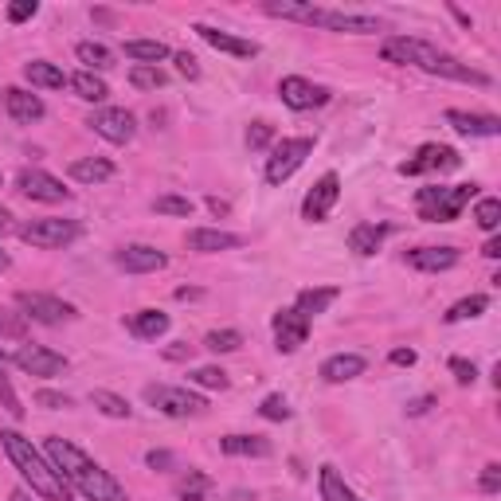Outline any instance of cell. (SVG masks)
I'll return each instance as SVG.
<instances>
[{"label": "cell", "instance_id": "cell-1", "mask_svg": "<svg viewBox=\"0 0 501 501\" xmlns=\"http://www.w3.org/2000/svg\"><path fill=\"white\" fill-rule=\"evenodd\" d=\"M44 455H47V463L63 474V482H71L87 501H129L126 490L118 486L114 474L102 470L95 458H87L75 443L59 439V435H51V439L44 443Z\"/></svg>", "mask_w": 501, "mask_h": 501}, {"label": "cell", "instance_id": "cell-2", "mask_svg": "<svg viewBox=\"0 0 501 501\" xmlns=\"http://www.w3.org/2000/svg\"><path fill=\"white\" fill-rule=\"evenodd\" d=\"M380 56L388 63H412V67L427 71V75H439V78H455V83H474V87H490V75L466 67V63H458L455 56H446V51L431 47L427 39H407V36H392L384 39V47H380Z\"/></svg>", "mask_w": 501, "mask_h": 501}, {"label": "cell", "instance_id": "cell-3", "mask_svg": "<svg viewBox=\"0 0 501 501\" xmlns=\"http://www.w3.org/2000/svg\"><path fill=\"white\" fill-rule=\"evenodd\" d=\"M0 446H5L8 463L20 470V478L28 482L44 501H75L67 482H63V474L47 463V455L36 451L32 439H24L20 431H0Z\"/></svg>", "mask_w": 501, "mask_h": 501}, {"label": "cell", "instance_id": "cell-4", "mask_svg": "<svg viewBox=\"0 0 501 501\" xmlns=\"http://www.w3.org/2000/svg\"><path fill=\"white\" fill-rule=\"evenodd\" d=\"M478 196V184H451V189H419L415 212L427 223H451L463 216V208Z\"/></svg>", "mask_w": 501, "mask_h": 501}, {"label": "cell", "instance_id": "cell-5", "mask_svg": "<svg viewBox=\"0 0 501 501\" xmlns=\"http://www.w3.org/2000/svg\"><path fill=\"white\" fill-rule=\"evenodd\" d=\"M145 404H153L161 415L169 419H192L208 412V400L189 388H173V384H149L145 388Z\"/></svg>", "mask_w": 501, "mask_h": 501}, {"label": "cell", "instance_id": "cell-6", "mask_svg": "<svg viewBox=\"0 0 501 501\" xmlns=\"http://www.w3.org/2000/svg\"><path fill=\"white\" fill-rule=\"evenodd\" d=\"M313 153V138H282L267 157V184H282L306 165V157Z\"/></svg>", "mask_w": 501, "mask_h": 501}, {"label": "cell", "instance_id": "cell-7", "mask_svg": "<svg viewBox=\"0 0 501 501\" xmlns=\"http://www.w3.org/2000/svg\"><path fill=\"white\" fill-rule=\"evenodd\" d=\"M16 310L28 322H39V325H63V322L75 318V306H67L63 298L32 294V290H20V294H16Z\"/></svg>", "mask_w": 501, "mask_h": 501}, {"label": "cell", "instance_id": "cell-8", "mask_svg": "<svg viewBox=\"0 0 501 501\" xmlns=\"http://www.w3.org/2000/svg\"><path fill=\"white\" fill-rule=\"evenodd\" d=\"M20 240L32 247L56 250V247H67L78 240V223L75 220H28L20 228Z\"/></svg>", "mask_w": 501, "mask_h": 501}, {"label": "cell", "instance_id": "cell-9", "mask_svg": "<svg viewBox=\"0 0 501 501\" xmlns=\"http://www.w3.org/2000/svg\"><path fill=\"white\" fill-rule=\"evenodd\" d=\"M87 126L95 129L98 138H107L110 145H129V141H134V134H138V118L129 114V110H122V107H102V110H95Z\"/></svg>", "mask_w": 501, "mask_h": 501}, {"label": "cell", "instance_id": "cell-10", "mask_svg": "<svg viewBox=\"0 0 501 501\" xmlns=\"http://www.w3.org/2000/svg\"><path fill=\"white\" fill-rule=\"evenodd\" d=\"M16 189L28 196V200H44V204H67L71 189H63V180H56L44 169H24L16 177Z\"/></svg>", "mask_w": 501, "mask_h": 501}, {"label": "cell", "instance_id": "cell-11", "mask_svg": "<svg viewBox=\"0 0 501 501\" xmlns=\"http://www.w3.org/2000/svg\"><path fill=\"white\" fill-rule=\"evenodd\" d=\"M279 95L290 110H313V107H325L329 102V90L310 83V78H302V75H286L279 83Z\"/></svg>", "mask_w": 501, "mask_h": 501}, {"label": "cell", "instance_id": "cell-12", "mask_svg": "<svg viewBox=\"0 0 501 501\" xmlns=\"http://www.w3.org/2000/svg\"><path fill=\"white\" fill-rule=\"evenodd\" d=\"M451 169H458V153L451 149V145H424L412 161L400 165V173L419 177V173H451Z\"/></svg>", "mask_w": 501, "mask_h": 501}, {"label": "cell", "instance_id": "cell-13", "mask_svg": "<svg viewBox=\"0 0 501 501\" xmlns=\"http://www.w3.org/2000/svg\"><path fill=\"white\" fill-rule=\"evenodd\" d=\"M271 325H274V345H279V353H298L310 337V318H302L294 306L274 313Z\"/></svg>", "mask_w": 501, "mask_h": 501}, {"label": "cell", "instance_id": "cell-14", "mask_svg": "<svg viewBox=\"0 0 501 501\" xmlns=\"http://www.w3.org/2000/svg\"><path fill=\"white\" fill-rule=\"evenodd\" d=\"M337 196H341L337 173H325V177L306 192V200H302V216H306L310 223H325L329 212H333V204H337Z\"/></svg>", "mask_w": 501, "mask_h": 501}, {"label": "cell", "instance_id": "cell-15", "mask_svg": "<svg viewBox=\"0 0 501 501\" xmlns=\"http://www.w3.org/2000/svg\"><path fill=\"white\" fill-rule=\"evenodd\" d=\"M16 368H24V373H32V376H59V373H67V357L56 349H44V345H20L16 349Z\"/></svg>", "mask_w": 501, "mask_h": 501}, {"label": "cell", "instance_id": "cell-16", "mask_svg": "<svg viewBox=\"0 0 501 501\" xmlns=\"http://www.w3.org/2000/svg\"><path fill=\"white\" fill-rule=\"evenodd\" d=\"M313 24L329 32H353V36H373L380 32L376 16H357V12H337V8H318L313 12Z\"/></svg>", "mask_w": 501, "mask_h": 501}, {"label": "cell", "instance_id": "cell-17", "mask_svg": "<svg viewBox=\"0 0 501 501\" xmlns=\"http://www.w3.org/2000/svg\"><path fill=\"white\" fill-rule=\"evenodd\" d=\"M114 262L122 267L126 274H153V271H161L169 255L165 250H157V247H145V243H134V247H122L114 255Z\"/></svg>", "mask_w": 501, "mask_h": 501}, {"label": "cell", "instance_id": "cell-18", "mask_svg": "<svg viewBox=\"0 0 501 501\" xmlns=\"http://www.w3.org/2000/svg\"><path fill=\"white\" fill-rule=\"evenodd\" d=\"M196 36L204 39L208 47H216L223 51V56H235V59H255L259 56V44L255 39H240V36H231V32H220V28H208V24H196L192 28Z\"/></svg>", "mask_w": 501, "mask_h": 501}, {"label": "cell", "instance_id": "cell-19", "mask_svg": "<svg viewBox=\"0 0 501 501\" xmlns=\"http://www.w3.org/2000/svg\"><path fill=\"white\" fill-rule=\"evenodd\" d=\"M446 126L463 138H497L501 118L494 114H470V110H446Z\"/></svg>", "mask_w": 501, "mask_h": 501}, {"label": "cell", "instance_id": "cell-20", "mask_svg": "<svg viewBox=\"0 0 501 501\" xmlns=\"http://www.w3.org/2000/svg\"><path fill=\"white\" fill-rule=\"evenodd\" d=\"M5 107H8V114L16 118V122H24V126H32V122H39V118L47 114L44 98L28 95L24 87H8V90H5Z\"/></svg>", "mask_w": 501, "mask_h": 501}, {"label": "cell", "instance_id": "cell-21", "mask_svg": "<svg viewBox=\"0 0 501 501\" xmlns=\"http://www.w3.org/2000/svg\"><path fill=\"white\" fill-rule=\"evenodd\" d=\"M407 262L415 271H427V274H439V271H451L458 262V250L455 247H415L407 250Z\"/></svg>", "mask_w": 501, "mask_h": 501}, {"label": "cell", "instance_id": "cell-22", "mask_svg": "<svg viewBox=\"0 0 501 501\" xmlns=\"http://www.w3.org/2000/svg\"><path fill=\"white\" fill-rule=\"evenodd\" d=\"M240 243H243V235L220 231V228H196V231H189V247L192 250H204V255H212V250H235Z\"/></svg>", "mask_w": 501, "mask_h": 501}, {"label": "cell", "instance_id": "cell-23", "mask_svg": "<svg viewBox=\"0 0 501 501\" xmlns=\"http://www.w3.org/2000/svg\"><path fill=\"white\" fill-rule=\"evenodd\" d=\"M364 357H357V353H337V357H329L322 364V376L329 380V384H345V380H357L364 373Z\"/></svg>", "mask_w": 501, "mask_h": 501}, {"label": "cell", "instance_id": "cell-24", "mask_svg": "<svg viewBox=\"0 0 501 501\" xmlns=\"http://www.w3.org/2000/svg\"><path fill=\"white\" fill-rule=\"evenodd\" d=\"M384 240H388L384 223H357V228L349 231V250H357L361 259H368V255H376Z\"/></svg>", "mask_w": 501, "mask_h": 501}, {"label": "cell", "instance_id": "cell-25", "mask_svg": "<svg viewBox=\"0 0 501 501\" xmlns=\"http://www.w3.org/2000/svg\"><path fill=\"white\" fill-rule=\"evenodd\" d=\"M220 451L231 458H267L271 443L259 439V435H228V439H220Z\"/></svg>", "mask_w": 501, "mask_h": 501}, {"label": "cell", "instance_id": "cell-26", "mask_svg": "<svg viewBox=\"0 0 501 501\" xmlns=\"http://www.w3.org/2000/svg\"><path fill=\"white\" fill-rule=\"evenodd\" d=\"M129 333L141 337V341H157L169 333V313L161 310H138L134 318H129Z\"/></svg>", "mask_w": 501, "mask_h": 501}, {"label": "cell", "instance_id": "cell-27", "mask_svg": "<svg viewBox=\"0 0 501 501\" xmlns=\"http://www.w3.org/2000/svg\"><path fill=\"white\" fill-rule=\"evenodd\" d=\"M337 294H341V290L337 286H318V290H302V294H298V313H302V318H318V313H325L329 306H333V302H337Z\"/></svg>", "mask_w": 501, "mask_h": 501}, {"label": "cell", "instance_id": "cell-28", "mask_svg": "<svg viewBox=\"0 0 501 501\" xmlns=\"http://www.w3.org/2000/svg\"><path fill=\"white\" fill-rule=\"evenodd\" d=\"M212 494H216V482L200 470H189V474H180L177 478V497L180 501H212Z\"/></svg>", "mask_w": 501, "mask_h": 501}, {"label": "cell", "instance_id": "cell-29", "mask_svg": "<svg viewBox=\"0 0 501 501\" xmlns=\"http://www.w3.org/2000/svg\"><path fill=\"white\" fill-rule=\"evenodd\" d=\"M24 78H28L32 87H44V90H59V87H67V75H63L56 63H44V59H32V63H24Z\"/></svg>", "mask_w": 501, "mask_h": 501}, {"label": "cell", "instance_id": "cell-30", "mask_svg": "<svg viewBox=\"0 0 501 501\" xmlns=\"http://www.w3.org/2000/svg\"><path fill=\"white\" fill-rule=\"evenodd\" d=\"M126 56L138 63V67H157L161 59H169V47L161 39H129L126 44Z\"/></svg>", "mask_w": 501, "mask_h": 501}, {"label": "cell", "instance_id": "cell-31", "mask_svg": "<svg viewBox=\"0 0 501 501\" xmlns=\"http://www.w3.org/2000/svg\"><path fill=\"white\" fill-rule=\"evenodd\" d=\"M71 177L78 184H102V180L114 177V165L107 161V157H83V161L71 165Z\"/></svg>", "mask_w": 501, "mask_h": 501}, {"label": "cell", "instance_id": "cell-32", "mask_svg": "<svg viewBox=\"0 0 501 501\" xmlns=\"http://www.w3.org/2000/svg\"><path fill=\"white\" fill-rule=\"evenodd\" d=\"M318 490H322V501H361V497L345 486V478H341L333 466H322V474H318Z\"/></svg>", "mask_w": 501, "mask_h": 501}, {"label": "cell", "instance_id": "cell-33", "mask_svg": "<svg viewBox=\"0 0 501 501\" xmlns=\"http://www.w3.org/2000/svg\"><path fill=\"white\" fill-rule=\"evenodd\" d=\"M67 83H71V90H75V95L83 98V102H102V98L110 95V87L102 83V78H98L95 71H78V75L67 78Z\"/></svg>", "mask_w": 501, "mask_h": 501}, {"label": "cell", "instance_id": "cell-34", "mask_svg": "<svg viewBox=\"0 0 501 501\" xmlns=\"http://www.w3.org/2000/svg\"><path fill=\"white\" fill-rule=\"evenodd\" d=\"M75 56H78V63H87V71H110L114 67V51L107 47V44H78L75 47Z\"/></svg>", "mask_w": 501, "mask_h": 501}, {"label": "cell", "instance_id": "cell-35", "mask_svg": "<svg viewBox=\"0 0 501 501\" xmlns=\"http://www.w3.org/2000/svg\"><path fill=\"white\" fill-rule=\"evenodd\" d=\"M267 12H271V16H279V20L313 24V12H318V5H298V0H271Z\"/></svg>", "mask_w": 501, "mask_h": 501}, {"label": "cell", "instance_id": "cell-36", "mask_svg": "<svg viewBox=\"0 0 501 501\" xmlns=\"http://www.w3.org/2000/svg\"><path fill=\"white\" fill-rule=\"evenodd\" d=\"M90 404H95L102 415H110V419H129V412H134V407H129L122 395H114V392H107V388L90 392Z\"/></svg>", "mask_w": 501, "mask_h": 501}, {"label": "cell", "instance_id": "cell-37", "mask_svg": "<svg viewBox=\"0 0 501 501\" xmlns=\"http://www.w3.org/2000/svg\"><path fill=\"white\" fill-rule=\"evenodd\" d=\"M486 306H490V298H486V294H474V298H463V302H455V306L446 310L443 318L451 322V325H455V322H470V318H478V313H482Z\"/></svg>", "mask_w": 501, "mask_h": 501}, {"label": "cell", "instance_id": "cell-38", "mask_svg": "<svg viewBox=\"0 0 501 501\" xmlns=\"http://www.w3.org/2000/svg\"><path fill=\"white\" fill-rule=\"evenodd\" d=\"M189 384L208 388V392H223V388H228V373L216 368V364H204V368H192V373H189Z\"/></svg>", "mask_w": 501, "mask_h": 501}, {"label": "cell", "instance_id": "cell-39", "mask_svg": "<svg viewBox=\"0 0 501 501\" xmlns=\"http://www.w3.org/2000/svg\"><path fill=\"white\" fill-rule=\"evenodd\" d=\"M0 337L5 341H24L28 337V318L16 310H8V306H0Z\"/></svg>", "mask_w": 501, "mask_h": 501}, {"label": "cell", "instance_id": "cell-40", "mask_svg": "<svg viewBox=\"0 0 501 501\" xmlns=\"http://www.w3.org/2000/svg\"><path fill=\"white\" fill-rule=\"evenodd\" d=\"M0 407L12 415V419H24V407H20V395L12 392V380H8V364L0 357Z\"/></svg>", "mask_w": 501, "mask_h": 501}, {"label": "cell", "instance_id": "cell-41", "mask_svg": "<svg viewBox=\"0 0 501 501\" xmlns=\"http://www.w3.org/2000/svg\"><path fill=\"white\" fill-rule=\"evenodd\" d=\"M169 83V75L161 67H134L129 71V87H138V90H161Z\"/></svg>", "mask_w": 501, "mask_h": 501}, {"label": "cell", "instance_id": "cell-42", "mask_svg": "<svg viewBox=\"0 0 501 501\" xmlns=\"http://www.w3.org/2000/svg\"><path fill=\"white\" fill-rule=\"evenodd\" d=\"M243 345V337L235 333V329H212V333L204 337V349H212V353H235Z\"/></svg>", "mask_w": 501, "mask_h": 501}, {"label": "cell", "instance_id": "cell-43", "mask_svg": "<svg viewBox=\"0 0 501 501\" xmlns=\"http://www.w3.org/2000/svg\"><path fill=\"white\" fill-rule=\"evenodd\" d=\"M474 220H478L482 231H497V223H501V200H494V196L478 200V208H474Z\"/></svg>", "mask_w": 501, "mask_h": 501}, {"label": "cell", "instance_id": "cell-44", "mask_svg": "<svg viewBox=\"0 0 501 501\" xmlns=\"http://www.w3.org/2000/svg\"><path fill=\"white\" fill-rule=\"evenodd\" d=\"M153 208L161 216H184V220L192 216V200H184V196H157Z\"/></svg>", "mask_w": 501, "mask_h": 501}, {"label": "cell", "instance_id": "cell-45", "mask_svg": "<svg viewBox=\"0 0 501 501\" xmlns=\"http://www.w3.org/2000/svg\"><path fill=\"white\" fill-rule=\"evenodd\" d=\"M259 415L271 419V424H282V419H290V404L286 395H267V400L259 404Z\"/></svg>", "mask_w": 501, "mask_h": 501}, {"label": "cell", "instance_id": "cell-46", "mask_svg": "<svg viewBox=\"0 0 501 501\" xmlns=\"http://www.w3.org/2000/svg\"><path fill=\"white\" fill-rule=\"evenodd\" d=\"M271 141H274V126H267V122H250V129H247V145H250V149H267Z\"/></svg>", "mask_w": 501, "mask_h": 501}, {"label": "cell", "instance_id": "cell-47", "mask_svg": "<svg viewBox=\"0 0 501 501\" xmlns=\"http://www.w3.org/2000/svg\"><path fill=\"white\" fill-rule=\"evenodd\" d=\"M36 404L39 407H47V412H63V407H71V395H63V392H36Z\"/></svg>", "mask_w": 501, "mask_h": 501}, {"label": "cell", "instance_id": "cell-48", "mask_svg": "<svg viewBox=\"0 0 501 501\" xmlns=\"http://www.w3.org/2000/svg\"><path fill=\"white\" fill-rule=\"evenodd\" d=\"M451 373H455V380H458L463 388L478 380V368H474V361H463V357H455V361H451Z\"/></svg>", "mask_w": 501, "mask_h": 501}, {"label": "cell", "instance_id": "cell-49", "mask_svg": "<svg viewBox=\"0 0 501 501\" xmlns=\"http://www.w3.org/2000/svg\"><path fill=\"white\" fill-rule=\"evenodd\" d=\"M36 12H39L36 0H16V5H8V20L12 24H24V20H32Z\"/></svg>", "mask_w": 501, "mask_h": 501}, {"label": "cell", "instance_id": "cell-50", "mask_svg": "<svg viewBox=\"0 0 501 501\" xmlns=\"http://www.w3.org/2000/svg\"><path fill=\"white\" fill-rule=\"evenodd\" d=\"M478 486H482V494H497V490H501V466H497V463H490V466H486V470H482V482H478Z\"/></svg>", "mask_w": 501, "mask_h": 501}, {"label": "cell", "instance_id": "cell-51", "mask_svg": "<svg viewBox=\"0 0 501 501\" xmlns=\"http://www.w3.org/2000/svg\"><path fill=\"white\" fill-rule=\"evenodd\" d=\"M177 71L184 78H196L200 75V67H196V56H189V51H177Z\"/></svg>", "mask_w": 501, "mask_h": 501}, {"label": "cell", "instance_id": "cell-52", "mask_svg": "<svg viewBox=\"0 0 501 501\" xmlns=\"http://www.w3.org/2000/svg\"><path fill=\"white\" fill-rule=\"evenodd\" d=\"M145 463H149L153 470H169V466L177 463V458L169 455V451H149V455H145Z\"/></svg>", "mask_w": 501, "mask_h": 501}, {"label": "cell", "instance_id": "cell-53", "mask_svg": "<svg viewBox=\"0 0 501 501\" xmlns=\"http://www.w3.org/2000/svg\"><path fill=\"white\" fill-rule=\"evenodd\" d=\"M165 357H169V361H192V345L177 341V345H169V349H165Z\"/></svg>", "mask_w": 501, "mask_h": 501}, {"label": "cell", "instance_id": "cell-54", "mask_svg": "<svg viewBox=\"0 0 501 501\" xmlns=\"http://www.w3.org/2000/svg\"><path fill=\"white\" fill-rule=\"evenodd\" d=\"M392 364L412 368V364H415V353H412V349H395V353H392Z\"/></svg>", "mask_w": 501, "mask_h": 501}, {"label": "cell", "instance_id": "cell-55", "mask_svg": "<svg viewBox=\"0 0 501 501\" xmlns=\"http://www.w3.org/2000/svg\"><path fill=\"white\" fill-rule=\"evenodd\" d=\"M482 255H486V259H497V255H501V240H490V243H486Z\"/></svg>", "mask_w": 501, "mask_h": 501}, {"label": "cell", "instance_id": "cell-56", "mask_svg": "<svg viewBox=\"0 0 501 501\" xmlns=\"http://www.w3.org/2000/svg\"><path fill=\"white\" fill-rule=\"evenodd\" d=\"M12 228V212H8V208H0V235H5Z\"/></svg>", "mask_w": 501, "mask_h": 501}, {"label": "cell", "instance_id": "cell-57", "mask_svg": "<svg viewBox=\"0 0 501 501\" xmlns=\"http://www.w3.org/2000/svg\"><path fill=\"white\" fill-rule=\"evenodd\" d=\"M208 208H212L216 216H223V212H228V204H223V200H216V196H212V200H208Z\"/></svg>", "mask_w": 501, "mask_h": 501}, {"label": "cell", "instance_id": "cell-58", "mask_svg": "<svg viewBox=\"0 0 501 501\" xmlns=\"http://www.w3.org/2000/svg\"><path fill=\"white\" fill-rule=\"evenodd\" d=\"M12 501H32L28 494H24V490H16V494H12Z\"/></svg>", "mask_w": 501, "mask_h": 501}, {"label": "cell", "instance_id": "cell-59", "mask_svg": "<svg viewBox=\"0 0 501 501\" xmlns=\"http://www.w3.org/2000/svg\"><path fill=\"white\" fill-rule=\"evenodd\" d=\"M0 271H8V255H5V250H0Z\"/></svg>", "mask_w": 501, "mask_h": 501}]
</instances>
